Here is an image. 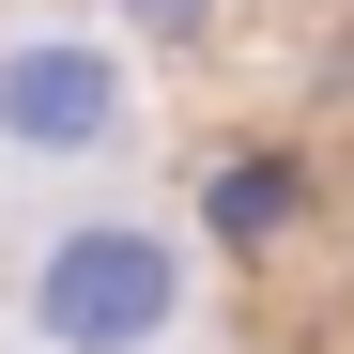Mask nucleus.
I'll list each match as a JSON object with an SVG mask.
<instances>
[{"label":"nucleus","instance_id":"3","mask_svg":"<svg viewBox=\"0 0 354 354\" xmlns=\"http://www.w3.org/2000/svg\"><path fill=\"white\" fill-rule=\"evenodd\" d=\"M292 201H308V169H292V154H231V169H216V231H231V247L292 231Z\"/></svg>","mask_w":354,"mask_h":354},{"label":"nucleus","instance_id":"1","mask_svg":"<svg viewBox=\"0 0 354 354\" xmlns=\"http://www.w3.org/2000/svg\"><path fill=\"white\" fill-rule=\"evenodd\" d=\"M169 292H185L169 231H62V247L31 262V324L62 339V354H139L169 324Z\"/></svg>","mask_w":354,"mask_h":354},{"label":"nucleus","instance_id":"2","mask_svg":"<svg viewBox=\"0 0 354 354\" xmlns=\"http://www.w3.org/2000/svg\"><path fill=\"white\" fill-rule=\"evenodd\" d=\"M0 124H16V139H93V124H108V62H93V46L0 62Z\"/></svg>","mask_w":354,"mask_h":354}]
</instances>
